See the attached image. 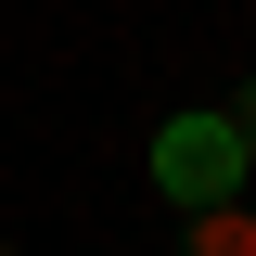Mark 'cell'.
<instances>
[{
    "mask_svg": "<svg viewBox=\"0 0 256 256\" xmlns=\"http://www.w3.org/2000/svg\"><path fill=\"white\" fill-rule=\"evenodd\" d=\"M180 256H256V205H192V218H180Z\"/></svg>",
    "mask_w": 256,
    "mask_h": 256,
    "instance_id": "cell-2",
    "label": "cell"
},
{
    "mask_svg": "<svg viewBox=\"0 0 256 256\" xmlns=\"http://www.w3.org/2000/svg\"><path fill=\"white\" fill-rule=\"evenodd\" d=\"M230 180H244L230 102H218V116H166V128H154V192H180V218H192V205H230Z\"/></svg>",
    "mask_w": 256,
    "mask_h": 256,
    "instance_id": "cell-1",
    "label": "cell"
},
{
    "mask_svg": "<svg viewBox=\"0 0 256 256\" xmlns=\"http://www.w3.org/2000/svg\"><path fill=\"white\" fill-rule=\"evenodd\" d=\"M230 141H244V180H256V77L230 90Z\"/></svg>",
    "mask_w": 256,
    "mask_h": 256,
    "instance_id": "cell-3",
    "label": "cell"
}]
</instances>
